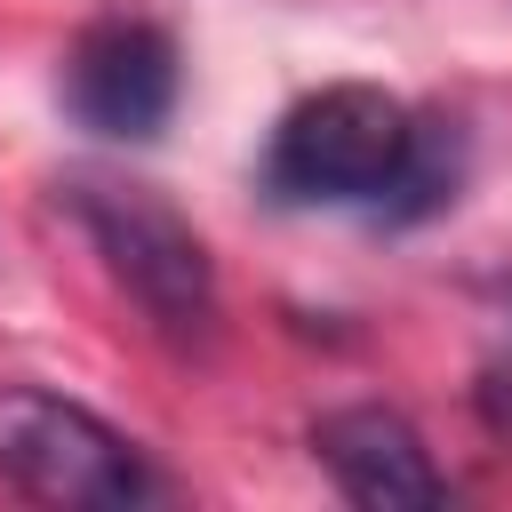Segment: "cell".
<instances>
[{"label": "cell", "mask_w": 512, "mask_h": 512, "mask_svg": "<svg viewBox=\"0 0 512 512\" xmlns=\"http://www.w3.org/2000/svg\"><path fill=\"white\" fill-rule=\"evenodd\" d=\"M264 176H272L280 200H304V208L432 216L456 184V152L400 96H384L368 80H336V88L280 112Z\"/></svg>", "instance_id": "obj_1"}, {"label": "cell", "mask_w": 512, "mask_h": 512, "mask_svg": "<svg viewBox=\"0 0 512 512\" xmlns=\"http://www.w3.org/2000/svg\"><path fill=\"white\" fill-rule=\"evenodd\" d=\"M80 232L96 240L104 272L120 280V296L168 336V344H200L216 328V264L200 248V232L152 192V184H112V176H80L72 192Z\"/></svg>", "instance_id": "obj_2"}, {"label": "cell", "mask_w": 512, "mask_h": 512, "mask_svg": "<svg viewBox=\"0 0 512 512\" xmlns=\"http://www.w3.org/2000/svg\"><path fill=\"white\" fill-rule=\"evenodd\" d=\"M0 480L56 512H128L160 496L144 448L48 384H0Z\"/></svg>", "instance_id": "obj_3"}, {"label": "cell", "mask_w": 512, "mask_h": 512, "mask_svg": "<svg viewBox=\"0 0 512 512\" xmlns=\"http://www.w3.org/2000/svg\"><path fill=\"white\" fill-rule=\"evenodd\" d=\"M64 112L96 136H160L176 112V40L152 16H104L64 56Z\"/></svg>", "instance_id": "obj_4"}, {"label": "cell", "mask_w": 512, "mask_h": 512, "mask_svg": "<svg viewBox=\"0 0 512 512\" xmlns=\"http://www.w3.org/2000/svg\"><path fill=\"white\" fill-rule=\"evenodd\" d=\"M312 456H320V472L336 480V496H344V504H368V512H432V504L456 496L448 472L432 464L424 432H416L400 408H376V400L328 408V416L312 424Z\"/></svg>", "instance_id": "obj_5"}]
</instances>
